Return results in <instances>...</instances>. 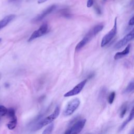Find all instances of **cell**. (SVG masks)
Returning a JSON list of instances; mask_svg holds the SVG:
<instances>
[{
    "label": "cell",
    "instance_id": "1",
    "mask_svg": "<svg viewBox=\"0 0 134 134\" xmlns=\"http://www.w3.org/2000/svg\"><path fill=\"white\" fill-rule=\"evenodd\" d=\"M60 113V108L59 106H57L54 109L53 112L45 118L43 119H40L35 125L31 126V129L32 131H36L39 130L43 127L49 125L51 123L54 119H55L59 116Z\"/></svg>",
    "mask_w": 134,
    "mask_h": 134
},
{
    "label": "cell",
    "instance_id": "2",
    "mask_svg": "<svg viewBox=\"0 0 134 134\" xmlns=\"http://www.w3.org/2000/svg\"><path fill=\"white\" fill-rule=\"evenodd\" d=\"M86 120L85 119H79L74 122L71 126L64 132L65 134H77L79 133L84 128Z\"/></svg>",
    "mask_w": 134,
    "mask_h": 134
},
{
    "label": "cell",
    "instance_id": "3",
    "mask_svg": "<svg viewBox=\"0 0 134 134\" xmlns=\"http://www.w3.org/2000/svg\"><path fill=\"white\" fill-rule=\"evenodd\" d=\"M80 104V100L77 98H75L67 104L64 111L63 115L64 116H69L71 115L79 107Z\"/></svg>",
    "mask_w": 134,
    "mask_h": 134
},
{
    "label": "cell",
    "instance_id": "4",
    "mask_svg": "<svg viewBox=\"0 0 134 134\" xmlns=\"http://www.w3.org/2000/svg\"><path fill=\"white\" fill-rule=\"evenodd\" d=\"M117 17L115 19L114 21V25L111 28V29L107 34H106L103 38L100 46L102 47H104L105 46H106L107 44H108L111 40L114 38V37L116 36L117 33Z\"/></svg>",
    "mask_w": 134,
    "mask_h": 134
},
{
    "label": "cell",
    "instance_id": "5",
    "mask_svg": "<svg viewBox=\"0 0 134 134\" xmlns=\"http://www.w3.org/2000/svg\"><path fill=\"white\" fill-rule=\"evenodd\" d=\"M48 30V25L47 23H44L36 30L34 31L29 38L28 41L30 42L46 34Z\"/></svg>",
    "mask_w": 134,
    "mask_h": 134
},
{
    "label": "cell",
    "instance_id": "6",
    "mask_svg": "<svg viewBox=\"0 0 134 134\" xmlns=\"http://www.w3.org/2000/svg\"><path fill=\"white\" fill-rule=\"evenodd\" d=\"M87 81V79H86L79 83L78 84H77L75 86H74L71 90L68 91L65 94H64V97H70L76 95L78 94H79L82 89L84 88V86L85 85L86 82Z\"/></svg>",
    "mask_w": 134,
    "mask_h": 134
},
{
    "label": "cell",
    "instance_id": "7",
    "mask_svg": "<svg viewBox=\"0 0 134 134\" xmlns=\"http://www.w3.org/2000/svg\"><path fill=\"white\" fill-rule=\"evenodd\" d=\"M56 7L57 6L55 5H52L51 6H49L47 8L44 9L40 14H38L37 16H36L34 18H33L32 20V22L35 23L40 21L45 17H46L47 15L51 13L54 10H55Z\"/></svg>",
    "mask_w": 134,
    "mask_h": 134
},
{
    "label": "cell",
    "instance_id": "8",
    "mask_svg": "<svg viewBox=\"0 0 134 134\" xmlns=\"http://www.w3.org/2000/svg\"><path fill=\"white\" fill-rule=\"evenodd\" d=\"M134 30L132 29L128 34H127L123 38L119 40L114 46V48L116 49H119L122 47L125 46L128 42L130 41L133 39Z\"/></svg>",
    "mask_w": 134,
    "mask_h": 134
},
{
    "label": "cell",
    "instance_id": "9",
    "mask_svg": "<svg viewBox=\"0 0 134 134\" xmlns=\"http://www.w3.org/2000/svg\"><path fill=\"white\" fill-rule=\"evenodd\" d=\"M16 16L14 14H10L5 16L4 18L0 20V30L5 26H6L9 23H10L15 18Z\"/></svg>",
    "mask_w": 134,
    "mask_h": 134
},
{
    "label": "cell",
    "instance_id": "10",
    "mask_svg": "<svg viewBox=\"0 0 134 134\" xmlns=\"http://www.w3.org/2000/svg\"><path fill=\"white\" fill-rule=\"evenodd\" d=\"M130 48H131V44H129L126 48L125 49L121 51V52H117L114 57V58L115 60H117L119 59H120L126 55H127L129 52H130Z\"/></svg>",
    "mask_w": 134,
    "mask_h": 134
},
{
    "label": "cell",
    "instance_id": "11",
    "mask_svg": "<svg viewBox=\"0 0 134 134\" xmlns=\"http://www.w3.org/2000/svg\"><path fill=\"white\" fill-rule=\"evenodd\" d=\"M91 40V39L87 36V35H85L83 38L77 43V44L76 45L75 50L76 51H80L82 48H83L90 40Z\"/></svg>",
    "mask_w": 134,
    "mask_h": 134
},
{
    "label": "cell",
    "instance_id": "12",
    "mask_svg": "<svg viewBox=\"0 0 134 134\" xmlns=\"http://www.w3.org/2000/svg\"><path fill=\"white\" fill-rule=\"evenodd\" d=\"M133 117H134V110H133V107H132L128 117L127 118V119L126 120H125L124 121L122 124L120 126L119 129V131H121L126 126V125L133 119Z\"/></svg>",
    "mask_w": 134,
    "mask_h": 134
},
{
    "label": "cell",
    "instance_id": "13",
    "mask_svg": "<svg viewBox=\"0 0 134 134\" xmlns=\"http://www.w3.org/2000/svg\"><path fill=\"white\" fill-rule=\"evenodd\" d=\"M128 108V104L127 102H125L121 105L119 109V116L120 118H123L124 117L126 112L127 111Z\"/></svg>",
    "mask_w": 134,
    "mask_h": 134
},
{
    "label": "cell",
    "instance_id": "14",
    "mask_svg": "<svg viewBox=\"0 0 134 134\" xmlns=\"http://www.w3.org/2000/svg\"><path fill=\"white\" fill-rule=\"evenodd\" d=\"M133 89H134V82H133V80H132L129 83L127 86L125 88V89L123 91V93L129 94L133 92Z\"/></svg>",
    "mask_w": 134,
    "mask_h": 134
},
{
    "label": "cell",
    "instance_id": "15",
    "mask_svg": "<svg viewBox=\"0 0 134 134\" xmlns=\"http://www.w3.org/2000/svg\"><path fill=\"white\" fill-rule=\"evenodd\" d=\"M17 124V117H14L11 119V120L7 124V128L10 130H13L15 128Z\"/></svg>",
    "mask_w": 134,
    "mask_h": 134
},
{
    "label": "cell",
    "instance_id": "16",
    "mask_svg": "<svg viewBox=\"0 0 134 134\" xmlns=\"http://www.w3.org/2000/svg\"><path fill=\"white\" fill-rule=\"evenodd\" d=\"M54 128V124L53 123H50L49 125L46 127V128L42 132L43 134H48L51 133L52 132V130Z\"/></svg>",
    "mask_w": 134,
    "mask_h": 134
},
{
    "label": "cell",
    "instance_id": "17",
    "mask_svg": "<svg viewBox=\"0 0 134 134\" xmlns=\"http://www.w3.org/2000/svg\"><path fill=\"white\" fill-rule=\"evenodd\" d=\"M6 115H7V116L11 119L16 117L15 115V110L13 108H10L9 109H7Z\"/></svg>",
    "mask_w": 134,
    "mask_h": 134
},
{
    "label": "cell",
    "instance_id": "18",
    "mask_svg": "<svg viewBox=\"0 0 134 134\" xmlns=\"http://www.w3.org/2000/svg\"><path fill=\"white\" fill-rule=\"evenodd\" d=\"M115 95H116V93L115 92H112L110 93V94L109 95V96L108 97V99H107V100H108V102L109 104H111L113 103L114 98L115 97Z\"/></svg>",
    "mask_w": 134,
    "mask_h": 134
},
{
    "label": "cell",
    "instance_id": "19",
    "mask_svg": "<svg viewBox=\"0 0 134 134\" xmlns=\"http://www.w3.org/2000/svg\"><path fill=\"white\" fill-rule=\"evenodd\" d=\"M7 108L4 106L0 105V117L4 116L6 115Z\"/></svg>",
    "mask_w": 134,
    "mask_h": 134
},
{
    "label": "cell",
    "instance_id": "20",
    "mask_svg": "<svg viewBox=\"0 0 134 134\" xmlns=\"http://www.w3.org/2000/svg\"><path fill=\"white\" fill-rule=\"evenodd\" d=\"M106 88L105 87H103V88H101L100 91L99 92V97L101 99H104L105 97V96L106 95Z\"/></svg>",
    "mask_w": 134,
    "mask_h": 134
},
{
    "label": "cell",
    "instance_id": "21",
    "mask_svg": "<svg viewBox=\"0 0 134 134\" xmlns=\"http://www.w3.org/2000/svg\"><path fill=\"white\" fill-rule=\"evenodd\" d=\"M94 4V0H87L86 6L87 7H92Z\"/></svg>",
    "mask_w": 134,
    "mask_h": 134
},
{
    "label": "cell",
    "instance_id": "22",
    "mask_svg": "<svg viewBox=\"0 0 134 134\" xmlns=\"http://www.w3.org/2000/svg\"><path fill=\"white\" fill-rule=\"evenodd\" d=\"M134 24V17L132 16V17L130 19L128 22V25L129 26H133Z\"/></svg>",
    "mask_w": 134,
    "mask_h": 134
},
{
    "label": "cell",
    "instance_id": "23",
    "mask_svg": "<svg viewBox=\"0 0 134 134\" xmlns=\"http://www.w3.org/2000/svg\"><path fill=\"white\" fill-rule=\"evenodd\" d=\"M95 10L96 13L97 14L100 15V14H101V10H100V9L99 8V7H98V6H95Z\"/></svg>",
    "mask_w": 134,
    "mask_h": 134
},
{
    "label": "cell",
    "instance_id": "24",
    "mask_svg": "<svg viewBox=\"0 0 134 134\" xmlns=\"http://www.w3.org/2000/svg\"><path fill=\"white\" fill-rule=\"evenodd\" d=\"M94 75H95V74H94V73H93H93H91L90 74H89V75L88 76V77H87V79L88 80V79H91L92 77H93L94 76Z\"/></svg>",
    "mask_w": 134,
    "mask_h": 134
},
{
    "label": "cell",
    "instance_id": "25",
    "mask_svg": "<svg viewBox=\"0 0 134 134\" xmlns=\"http://www.w3.org/2000/svg\"><path fill=\"white\" fill-rule=\"evenodd\" d=\"M48 0H38V4H42L44 2H46Z\"/></svg>",
    "mask_w": 134,
    "mask_h": 134
},
{
    "label": "cell",
    "instance_id": "26",
    "mask_svg": "<svg viewBox=\"0 0 134 134\" xmlns=\"http://www.w3.org/2000/svg\"><path fill=\"white\" fill-rule=\"evenodd\" d=\"M20 0H8V2L9 3H14V2H18Z\"/></svg>",
    "mask_w": 134,
    "mask_h": 134
},
{
    "label": "cell",
    "instance_id": "27",
    "mask_svg": "<svg viewBox=\"0 0 134 134\" xmlns=\"http://www.w3.org/2000/svg\"><path fill=\"white\" fill-rule=\"evenodd\" d=\"M107 0H103V1L104 2H105V1H106Z\"/></svg>",
    "mask_w": 134,
    "mask_h": 134
},
{
    "label": "cell",
    "instance_id": "28",
    "mask_svg": "<svg viewBox=\"0 0 134 134\" xmlns=\"http://www.w3.org/2000/svg\"><path fill=\"white\" fill-rule=\"evenodd\" d=\"M1 40H2V39H1V38H0V42H1Z\"/></svg>",
    "mask_w": 134,
    "mask_h": 134
}]
</instances>
